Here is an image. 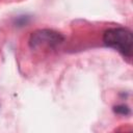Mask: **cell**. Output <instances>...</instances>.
Segmentation results:
<instances>
[{"label": "cell", "mask_w": 133, "mask_h": 133, "mask_svg": "<svg viewBox=\"0 0 133 133\" xmlns=\"http://www.w3.org/2000/svg\"><path fill=\"white\" fill-rule=\"evenodd\" d=\"M103 43L106 47L114 49L126 58H131L133 53L132 31L126 27H113L103 34Z\"/></svg>", "instance_id": "1"}, {"label": "cell", "mask_w": 133, "mask_h": 133, "mask_svg": "<svg viewBox=\"0 0 133 133\" xmlns=\"http://www.w3.org/2000/svg\"><path fill=\"white\" fill-rule=\"evenodd\" d=\"M64 42V35L60 32L49 29H36L31 32L28 45L32 50H44V49H55Z\"/></svg>", "instance_id": "2"}, {"label": "cell", "mask_w": 133, "mask_h": 133, "mask_svg": "<svg viewBox=\"0 0 133 133\" xmlns=\"http://www.w3.org/2000/svg\"><path fill=\"white\" fill-rule=\"evenodd\" d=\"M113 111H114V113L121 114V115H129L131 113L130 108L125 104H119V105L114 106L113 107Z\"/></svg>", "instance_id": "3"}, {"label": "cell", "mask_w": 133, "mask_h": 133, "mask_svg": "<svg viewBox=\"0 0 133 133\" xmlns=\"http://www.w3.org/2000/svg\"><path fill=\"white\" fill-rule=\"evenodd\" d=\"M29 17L28 16H20V17H18L17 19H16V21H15V23H16V25L17 26H24V25H26V24H28V22H29Z\"/></svg>", "instance_id": "4"}]
</instances>
